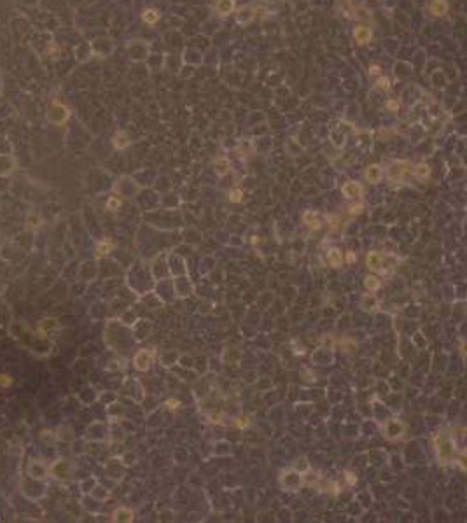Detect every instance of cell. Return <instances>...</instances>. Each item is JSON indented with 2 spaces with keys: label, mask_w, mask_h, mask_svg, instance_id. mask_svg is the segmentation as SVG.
Segmentation results:
<instances>
[{
  "label": "cell",
  "mask_w": 467,
  "mask_h": 523,
  "mask_svg": "<svg viewBox=\"0 0 467 523\" xmlns=\"http://www.w3.org/2000/svg\"><path fill=\"white\" fill-rule=\"evenodd\" d=\"M214 9L219 16H228L236 9V0H216Z\"/></svg>",
  "instance_id": "obj_10"
},
{
  "label": "cell",
  "mask_w": 467,
  "mask_h": 523,
  "mask_svg": "<svg viewBox=\"0 0 467 523\" xmlns=\"http://www.w3.org/2000/svg\"><path fill=\"white\" fill-rule=\"evenodd\" d=\"M384 432L388 440H397V438H401L404 434V425L399 420H388L384 425Z\"/></svg>",
  "instance_id": "obj_3"
},
{
  "label": "cell",
  "mask_w": 467,
  "mask_h": 523,
  "mask_svg": "<svg viewBox=\"0 0 467 523\" xmlns=\"http://www.w3.org/2000/svg\"><path fill=\"white\" fill-rule=\"evenodd\" d=\"M112 520H114V522H132L133 513L130 511V509H126V507H119V509H116V511H114Z\"/></svg>",
  "instance_id": "obj_20"
},
{
  "label": "cell",
  "mask_w": 467,
  "mask_h": 523,
  "mask_svg": "<svg viewBox=\"0 0 467 523\" xmlns=\"http://www.w3.org/2000/svg\"><path fill=\"white\" fill-rule=\"evenodd\" d=\"M328 263L331 264L332 268H339V266H341V263H343V256H341V250H338V248H332V250H329V254H328Z\"/></svg>",
  "instance_id": "obj_21"
},
{
  "label": "cell",
  "mask_w": 467,
  "mask_h": 523,
  "mask_svg": "<svg viewBox=\"0 0 467 523\" xmlns=\"http://www.w3.org/2000/svg\"><path fill=\"white\" fill-rule=\"evenodd\" d=\"M256 14H257V7L247 5V7L240 9L238 14H236V20H238V23H248V21H252L256 18Z\"/></svg>",
  "instance_id": "obj_11"
},
{
  "label": "cell",
  "mask_w": 467,
  "mask_h": 523,
  "mask_svg": "<svg viewBox=\"0 0 467 523\" xmlns=\"http://www.w3.org/2000/svg\"><path fill=\"white\" fill-rule=\"evenodd\" d=\"M119 207H121V200H117L116 196L109 198V201H107V208H109V210H117Z\"/></svg>",
  "instance_id": "obj_29"
},
{
  "label": "cell",
  "mask_w": 467,
  "mask_h": 523,
  "mask_svg": "<svg viewBox=\"0 0 467 523\" xmlns=\"http://www.w3.org/2000/svg\"><path fill=\"white\" fill-rule=\"evenodd\" d=\"M11 384H12L11 376H9V375H0V385H2V387H9Z\"/></svg>",
  "instance_id": "obj_33"
},
{
  "label": "cell",
  "mask_w": 467,
  "mask_h": 523,
  "mask_svg": "<svg viewBox=\"0 0 467 523\" xmlns=\"http://www.w3.org/2000/svg\"><path fill=\"white\" fill-rule=\"evenodd\" d=\"M390 88H392V81L387 76H384V74H380L378 79L375 81V89H378V91H388Z\"/></svg>",
  "instance_id": "obj_23"
},
{
  "label": "cell",
  "mask_w": 467,
  "mask_h": 523,
  "mask_svg": "<svg viewBox=\"0 0 467 523\" xmlns=\"http://www.w3.org/2000/svg\"><path fill=\"white\" fill-rule=\"evenodd\" d=\"M133 364H135V367L138 369V371H145V369H149L152 364V352L151 350H140L135 356V359H133Z\"/></svg>",
  "instance_id": "obj_4"
},
{
  "label": "cell",
  "mask_w": 467,
  "mask_h": 523,
  "mask_svg": "<svg viewBox=\"0 0 467 523\" xmlns=\"http://www.w3.org/2000/svg\"><path fill=\"white\" fill-rule=\"evenodd\" d=\"M303 222L306 224L308 228L311 229H319L320 228V220H319V216L317 214H313V212H304L303 214Z\"/></svg>",
  "instance_id": "obj_19"
},
{
  "label": "cell",
  "mask_w": 467,
  "mask_h": 523,
  "mask_svg": "<svg viewBox=\"0 0 467 523\" xmlns=\"http://www.w3.org/2000/svg\"><path fill=\"white\" fill-rule=\"evenodd\" d=\"M347 259H348V263H354V261H356V256H354V254H352V252H348V256H347Z\"/></svg>",
  "instance_id": "obj_36"
},
{
  "label": "cell",
  "mask_w": 467,
  "mask_h": 523,
  "mask_svg": "<svg viewBox=\"0 0 467 523\" xmlns=\"http://www.w3.org/2000/svg\"><path fill=\"white\" fill-rule=\"evenodd\" d=\"M55 329H58V322H56L55 319H44L39 326V331L42 332V334H48V332L55 331Z\"/></svg>",
  "instance_id": "obj_24"
},
{
  "label": "cell",
  "mask_w": 467,
  "mask_h": 523,
  "mask_svg": "<svg viewBox=\"0 0 467 523\" xmlns=\"http://www.w3.org/2000/svg\"><path fill=\"white\" fill-rule=\"evenodd\" d=\"M373 39V32H371V28L369 27H364V25H359V27H356V30H354V40H356L357 44L359 46H364V44H369Z\"/></svg>",
  "instance_id": "obj_6"
},
{
  "label": "cell",
  "mask_w": 467,
  "mask_h": 523,
  "mask_svg": "<svg viewBox=\"0 0 467 523\" xmlns=\"http://www.w3.org/2000/svg\"><path fill=\"white\" fill-rule=\"evenodd\" d=\"M130 51H132V56L135 60H144L145 56H147V44L142 42V46L138 49V40H133L132 44H130Z\"/></svg>",
  "instance_id": "obj_16"
},
{
  "label": "cell",
  "mask_w": 467,
  "mask_h": 523,
  "mask_svg": "<svg viewBox=\"0 0 467 523\" xmlns=\"http://www.w3.org/2000/svg\"><path fill=\"white\" fill-rule=\"evenodd\" d=\"M51 472L55 478H65V476L68 474V464L65 462V460H58V462L53 464V468H51Z\"/></svg>",
  "instance_id": "obj_17"
},
{
  "label": "cell",
  "mask_w": 467,
  "mask_h": 523,
  "mask_svg": "<svg viewBox=\"0 0 467 523\" xmlns=\"http://www.w3.org/2000/svg\"><path fill=\"white\" fill-rule=\"evenodd\" d=\"M364 179L371 184H378L380 180L384 179V168L380 166V165H369L364 170Z\"/></svg>",
  "instance_id": "obj_7"
},
{
  "label": "cell",
  "mask_w": 467,
  "mask_h": 523,
  "mask_svg": "<svg viewBox=\"0 0 467 523\" xmlns=\"http://www.w3.org/2000/svg\"><path fill=\"white\" fill-rule=\"evenodd\" d=\"M112 144H114V147H116V149L128 147V145H130L128 135H126L124 132H117L116 135H114V140H112Z\"/></svg>",
  "instance_id": "obj_22"
},
{
  "label": "cell",
  "mask_w": 467,
  "mask_h": 523,
  "mask_svg": "<svg viewBox=\"0 0 467 523\" xmlns=\"http://www.w3.org/2000/svg\"><path fill=\"white\" fill-rule=\"evenodd\" d=\"M110 248H112L110 242H102V244L98 245V248H96V252H98L100 256H104V254H107V252L110 250Z\"/></svg>",
  "instance_id": "obj_30"
},
{
  "label": "cell",
  "mask_w": 467,
  "mask_h": 523,
  "mask_svg": "<svg viewBox=\"0 0 467 523\" xmlns=\"http://www.w3.org/2000/svg\"><path fill=\"white\" fill-rule=\"evenodd\" d=\"M362 304H364V306H367V304H371V310H375V308L376 306H378V303H376V300H375V298H373V296H366V298H364V301H362Z\"/></svg>",
  "instance_id": "obj_31"
},
{
  "label": "cell",
  "mask_w": 467,
  "mask_h": 523,
  "mask_svg": "<svg viewBox=\"0 0 467 523\" xmlns=\"http://www.w3.org/2000/svg\"><path fill=\"white\" fill-rule=\"evenodd\" d=\"M364 285H366L367 291H376V289H380V280L376 278V276H366V280H364Z\"/></svg>",
  "instance_id": "obj_26"
},
{
  "label": "cell",
  "mask_w": 467,
  "mask_h": 523,
  "mask_svg": "<svg viewBox=\"0 0 467 523\" xmlns=\"http://www.w3.org/2000/svg\"><path fill=\"white\" fill-rule=\"evenodd\" d=\"M341 191H343L345 198H348V200H356V198H360V196L364 194V188L359 182H354V180L343 184Z\"/></svg>",
  "instance_id": "obj_5"
},
{
  "label": "cell",
  "mask_w": 467,
  "mask_h": 523,
  "mask_svg": "<svg viewBox=\"0 0 467 523\" xmlns=\"http://www.w3.org/2000/svg\"><path fill=\"white\" fill-rule=\"evenodd\" d=\"M27 224H28V226H30V228H32V229H35V228H39L40 219L35 216V214H30V216L27 217Z\"/></svg>",
  "instance_id": "obj_28"
},
{
  "label": "cell",
  "mask_w": 467,
  "mask_h": 523,
  "mask_svg": "<svg viewBox=\"0 0 467 523\" xmlns=\"http://www.w3.org/2000/svg\"><path fill=\"white\" fill-rule=\"evenodd\" d=\"M427 9L434 18H441L448 12V2L446 0H429Z\"/></svg>",
  "instance_id": "obj_8"
},
{
  "label": "cell",
  "mask_w": 467,
  "mask_h": 523,
  "mask_svg": "<svg viewBox=\"0 0 467 523\" xmlns=\"http://www.w3.org/2000/svg\"><path fill=\"white\" fill-rule=\"evenodd\" d=\"M413 170V165L412 163H408V161H397V163H394L390 168H388V177L390 179H397V180H403V177L406 175V173H412Z\"/></svg>",
  "instance_id": "obj_2"
},
{
  "label": "cell",
  "mask_w": 467,
  "mask_h": 523,
  "mask_svg": "<svg viewBox=\"0 0 467 523\" xmlns=\"http://www.w3.org/2000/svg\"><path fill=\"white\" fill-rule=\"evenodd\" d=\"M384 261H385V256L382 254V252H369L366 257V264L369 270H373V272H378V270H382L384 268Z\"/></svg>",
  "instance_id": "obj_9"
},
{
  "label": "cell",
  "mask_w": 467,
  "mask_h": 523,
  "mask_svg": "<svg viewBox=\"0 0 467 523\" xmlns=\"http://www.w3.org/2000/svg\"><path fill=\"white\" fill-rule=\"evenodd\" d=\"M282 476H284V478H282V483L289 488H298L301 485V481H303V479H301V474H298V472H294V471L284 472Z\"/></svg>",
  "instance_id": "obj_13"
},
{
  "label": "cell",
  "mask_w": 467,
  "mask_h": 523,
  "mask_svg": "<svg viewBox=\"0 0 467 523\" xmlns=\"http://www.w3.org/2000/svg\"><path fill=\"white\" fill-rule=\"evenodd\" d=\"M14 166H16V161L12 160L11 156H7V154H0V175L2 177L9 175V173L14 170Z\"/></svg>",
  "instance_id": "obj_12"
},
{
  "label": "cell",
  "mask_w": 467,
  "mask_h": 523,
  "mask_svg": "<svg viewBox=\"0 0 467 523\" xmlns=\"http://www.w3.org/2000/svg\"><path fill=\"white\" fill-rule=\"evenodd\" d=\"M412 173L418 180H425V179H429V175H431V168H429L425 163H418V165H415V166H413Z\"/></svg>",
  "instance_id": "obj_18"
},
{
  "label": "cell",
  "mask_w": 467,
  "mask_h": 523,
  "mask_svg": "<svg viewBox=\"0 0 467 523\" xmlns=\"http://www.w3.org/2000/svg\"><path fill=\"white\" fill-rule=\"evenodd\" d=\"M28 474L32 476V478H35V479L44 478V476H46L44 464H40L39 460H32V462H30V466H28Z\"/></svg>",
  "instance_id": "obj_15"
},
{
  "label": "cell",
  "mask_w": 467,
  "mask_h": 523,
  "mask_svg": "<svg viewBox=\"0 0 467 523\" xmlns=\"http://www.w3.org/2000/svg\"><path fill=\"white\" fill-rule=\"evenodd\" d=\"M387 109L390 112H397V110H399V102H397V100H388L387 102Z\"/></svg>",
  "instance_id": "obj_32"
},
{
  "label": "cell",
  "mask_w": 467,
  "mask_h": 523,
  "mask_svg": "<svg viewBox=\"0 0 467 523\" xmlns=\"http://www.w3.org/2000/svg\"><path fill=\"white\" fill-rule=\"evenodd\" d=\"M161 14L158 9L154 7H149V9H144V12H142V20H144L145 25H151V27H154L158 21H160Z\"/></svg>",
  "instance_id": "obj_14"
},
{
  "label": "cell",
  "mask_w": 467,
  "mask_h": 523,
  "mask_svg": "<svg viewBox=\"0 0 467 523\" xmlns=\"http://www.w3.org/2000/svg\"><path fill=\"white\" fill-rule=\"evenodd\" d=\"M68 116H70L68 109L60 102H53L51 107L48 109V119L53 124H63L68 119Z\"/></svg>",
  "instance_id": "obj_1"
},
{
  "label": "cell",
  "mask_w": 467,
  "mask_h": 523,
  "mask_svg": "<svg viewBox=\"0 0 467 523\" xmlns=\"http://www.w3.org/2000/svg\"><path fill=\"white\" fill-rule=\"evenodd\" d=\"M229 200L235 201V203H240V201L244 200V191H242V189H233V191H229Z\"/></svg>",
  "instance_id": "obj_27"
},
{
  "label": "cell",
  "mask_w": 467,
  "mask_h": 523,
  "mask_svg": "<svg viewBox=\"0 0 467 523\" xmlns=\"http://www.w3.org/2000/svg\"><path fill=\"white\" fill-rule=\"evenodd\" d=\"M214 166H216L217 175H224V173L229 172V161L226 160V158H217L216 163H214Z\"/></svg>",
  "instance_id": "obj_25"
},
{
  "label": "cell",
  "mask_w": 467,
  "mask_h": 523,
  "mask_svg": "<svg viewBox=\"0 0 467 523\" xmlns=\"http://www.w3.org/2000/svg\"><path fill=\"white\" fill-rule=\"evenodd\" d=\"M380 74H382L380 65H371V67H369V76H380Z\"/></svg>",
  "instance_id": "obj_35"
},
{
  "label": "cell",
  "mask_w": 467,
  "mask_h": 523,
  "mask_svg": "<svg viewBox=\"0 0 467 523\" xmlns=\"http://www.w3.org/2000/svg\"><path fill=\"white\" fill-rule=\"evenodd\" d=\"M362 203H357V205H350V207H348V212H350V214H360V212H362Z\"/></svg>",
  "instance_id": "obj_34"
}]
</instances>
